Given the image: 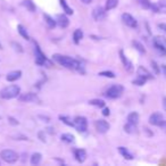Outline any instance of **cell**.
Returning a JSON list of instances; mask_svg holds the SVG:
<instances>
[{
  "label": "cell",
  "mask_w": 166,
  "mask_h": 166,
  "mask_svg": "<svg viewBox=\"0 0 166 166\" xmlns=\"http://www.w3.org/2000/svg\"><path fill=\"white\" fill-rule=\"evenodd\" d=\"M11 45H13V47H14V49H15L16 51L23 52V48H22V46L20 45V43H16V42H13Z\"/></svg>",
  "instance_id": "cell-36"
},
{
  "label": "cell",
  "mask_w": 166,
  "mask_h": 166,
  "mask_svg": "<svg viewBox=\"0 0 166 166\" xmlns=\"http://www.w3.org/2000/svg\"><path fill=\"white\" fill-rule=\"evenodd\" d=\"M83 4H85V5H88V4H90V2H92V0H81Z\"/></svg>",
  "instance_id": "cell-46"
},
{
  "label": "cell",
  "mask_w": 166,
  "mask_h": 166,
  "mask_svg": "<svg viewBox=\"0 0 166 166\" xmlns=\"http://www.w3.org/2000/svg\"><path fill=\"white\" fill-rule=\"evenodd\" d=\"M0 49H2V46H1V43H0Z\"/></svg>",
  "instance_id": "cell-48"
},
{
  "label": "cell",
  "mask_w": 166,
  "mask_h": 166,
  "mask_svg": "<svg viewBox=\"0 0 166 166\" xmlns=\"http://www.w3.org/2000/svg\"><path fill=\"white\" fill-rule=\"evenodd\" d=\"M17 31H18V33H20L25 40H30V35H29V33H27V31H26V29L23 25H21V24L17 25Z\"/></svg>",
  "instance_id": "cell-23"
},
{
  "label": "cell",
  "mask_w": 166,
  "mask_h": 166,
  "mask_svg": "<svg viewBox=\"0 0 166 166\" xmlns=\"http://www.w3.org/2000/svg\"><path fill=\"white\" fill-rule=\"evenodd\" d=\"M60 6L63 7V11H65V14H66V15H73V13H74V11H73L72 8H71L67 4H66V1H65V0H60Z\"/></svg>",
  "instance_id": "cell-24"
},
{
  "label": "cell",
  "mask_w": 166,
  "mask_h": 166,
  "mask_svg": "<svg viewBox=\"0 0 166 166\" xmlns=\"http://www.w3.org/2000/svg\"><path fill=\"white\" fill-rule=\"evenodd\" d=\"M20 100L22 103H32V101H36L38 100V96L35 94H32V92H27L20 96Z\"/></svg>",
  "instance_id": "cell-13"
},
{
  "label": "cell",
  "mask_w": 166,
  "mask_h": 166,
  "mask_svg": "<svg viewBox=\"0 0 166 166\" xmlns=\"http://www.w3.org/2000/svg\"><path fill=\"white\" fill-rule=\"evenodd\" d=\"M137 73H138V76H141V78H146V80H151V78H154V76L150 74V72H149L147 68L143 67V66H139Z\"/></svg>",
  "instance_id": "cell-15"
},
{
  "label": "cell",
  "mask_w": 166,
  "mask_h": 166,
  "mask_svg": "<svg viewBox=\"0 0 166 166\" xmlns=\"http://www.w3.org/2000/svg\"><path fill=\"white\" fill-rule=\"evenodd\" d=\"M59 119L62 121L63 123H65L68 126H74V122H72V119L67 117V116H64V115H59Z\"/></svg>",
  "instance_id": "cell-32"
},
{
  "label": "cell",
  "mask_w": 166,
  "mask_h": 166,
  "mask_svg": "<svg viewBox=\"0 0 166 166\" xmlns=\"http://www.w3.org/2000/svg\"><path fill=\"white\" fill-rule=\"evenodd\" d=\"M40 118H42L43 119V121H45V122H50V118H49V117H47V116H40Z\"/></svg>",
  "instance_id": "cell-43"
},
{
  "label": "cell",
  "mask_w": 166,
  "mask_h": 166,
  "mask_svg": "<svg viewBox=\"0 0 166 166\" xmlns=\"http://www.w3.org/2000/svg\"><path fill=\"white\" fill-rule=\"evenodd\" d=\"M43 20H45V22H46V24H47L49 29H54L56 26V24H57V22L54 21V18L50 17L49 15H47V14H43Z\"/></svg>",
  "instance_id": "cell-21"
},
{
  "label": "cell",
  "mask_w": 166,
  "mask_h": 166,
  "mask_svg": "<svg viewBox=\"0 0 166 166\" xmlns=\"http://www.w3.org/2000/svg\"><path fill=\"white\" fill-rule=\"evenodd\" d=\"M119 57H121V60H122V63H123L125 69H126L128 72H132V69H133V65H132V63L126 58V56H125L124 52H123V50L119 51Z\"/></svg>",
  "instance_id": "cell-12"
},
{
  "label": "cell",
  "mask_w": 166,
  "mask_h": 166,
  "mask_svg": "<svg viewBox=\"0 0 166 166\" xmlns=\"http://www.w3.org/2000/svg\"><path fill=\"white\" fill-rule=\"evenodd\" d=\"M23 6H25L26 8H27L30 11H32V13L35 11V5L32 2L31 0H24V1H23Z\"/></svg>",
  "instance_id": "cell-30"
},
{
  "label": "cell",
  "mask_w": 166,
  "mask_h": 166,
  "mask_svg": "<svg viewBox=\"0 0 166 166\" xmlns=\"http://www.w3.org/2000/svg\"><path fill=\"white\" fill-rule=\"evenodd\" d=\"M74 157L78 163H83L87 159V151L84 149H75L74 150Z\"/></svg>",
  "instance_id": "cell-14"
},
{
  "label": "cell",
  "mask_w": 166,
  "mask_h": 166,
  "mask_svg": "<svg viewBox=\"0 0 166 166\" xmlns=\"http://www.w3.org/2000/svg\"><path fill=\"white\" fill-rule=\"evenodd\" d=\"M21 76H22L21 71H13V72H9L7 74L6 78H7V81H9V82H15V81H17Z\"/></svg>",
  "instance_id": "cell-17"
},
{
  "label": "cell",
  "mask_w": 166,
  "mask_h": 166,
  "mask_svg": "<svg viewBox=\"0 0 166 166\" xmlns=\"http://www.w3.org/2000/svg\"><path fill=\"white\" fill-rule=\"evenodd\" d=\"M109 114H110V112H109V108L105 107V108L103 109V115H104V116H108Z\"/></svg>",
  "instance_id": "cell-40"
},
{
  "label": "cell",
  "mask_w": 166,
  "mask_h": 166,
  "mask_svg": "<svg viewBox=\"0 0 166 166\" xmlns=\"http://www.w3.org/2000/svg\"><path fill=\"white\" fill-rule=\"evenodd\" d=\"M8 121H9V123L13 125H17L18 124V121H16L14 117H8Z\"/></svg>",
  "instance_id": "cell-38"
},
{
  "label": "cell",
  "mask_w": 166,
  "mask_h": 166,
  "mask_svg": "<svg viewBox=\"0 0 166 166\" xmlns=\"http://www.w3.org/2000/svg\"><path fill=\"white\" fill-rule=\"evenodd\" d=\"M122 21L124 22V24L126 26H129V27H132V29H135L137 26H138V22L135 20L134 17L130 14H128V13H125L122 15Z\"/></svg>",
  "instance_id": "cell-9"
},
{
  "label": "cell",
  "mask_w": 166,
  "mask_h": 166,
  "mask_svg": "<svg viewBox=\"0 0 166 166\" xmlns=\"http://www.w3.org/2000/svg\"><path fill=\"white\" fill-rule=\"evenodd\" d=\"M135 130H137V125L132 124V123L128 122V124L124 125V131L126 133H134Z\"/></svg>",
  "instance_id": "cell-28"
},
{
  "label": "cell",
  "mask_w": 166,
  "mask_h": 166,
  "mask_svg": "<svg viewBox=\"0 0 166 166\" xmlns=\"http://www.w3.org/2000/svg\"><path fill=\"white\" fill-rule=\"evenodd\" d=\"M132 45H133V47L140 52V54H145L146 52V49H145V47H143V45L140 43L139 41H133L132 42Z\"/></svg>",
  "instance_id": "cell-31"
},
{
  "label": "cell",
  "mask_w": 166,
  "mask_h": 166,
  "mask_svg": "<svg viewBox=\"0 0 166 166\" xmlns=\"http://www.w3.org/2000/svg\"><path fill=\"white\" fill-rule=\"evenodd\" d=\"M34 54H35V63L38 65H45V64L50 65V63L48 62L47 57L45 56V54L41 51L40 47H39L36 43H35V46H34Z\"/></svg>",
  "instance_id": "cell-7"
},
{
  "label": "cell",
  "mask_w": 166,
  "mask_h": 166,
  "mask_svg": "<svg viewBox=\"0 0 166 166\" xmlns=\"http://www.w3.org/2000/svg\"><path fill=\"white\" fill-rule=\"evenodd\" d=\"M128 122L137 125L138 123H139V114H138L137 112H132V113H130V114L128 115Z\"/></svg>",
  "instance_id": "cell-20"
},
{
  "label": "cell",
  "mask_w": 166,
  "mask_h": 166,
  "mask_svg": "<svg viewBox=\"0 0 166 166\" xmlns=\"http://www.w3.org/2000/svg\"><path fill=\"white\" fill-rule=\"evenodd\" d=\"M163 121H164V116L161 113H154L149 117V123L151 125H155V126H159Z\"/></svg>",
  "instance_id": "cell-11"
},
{
  "label": "cell",
  "mask_w": 166,
  "mask_h": 166,
  "mask_svg": "<svg viewBox=\"0 0 166 166\" xmlns=\"http://www.w3.org/2000/svg\"><path fill=\"white\" fill-rule=\"evenodd\" d=\"M57 24L60 27H63V29H65V27H67L68 24H69V21H68L67 16L65 15V14H59V15H57Z\"/></svg>",
  "instance_id": "cell-16"
},
{
  "label": "cell",
  "mask_w": 166,
  "mask_h": 166,
  "mask_svg": "<svg viewBox=\"0 0 166 166\" xmlns=\"http://www.w3.org/2000/svg\"><path fill=\"white\" fill-rule=\"evenodd\" d=\"M163 108L165 109V112H166V97L163 99Z\"/></svg>",
  "instance_id": "cell-45"
},
{
  "label": "cell",
  "mask_w": 166,
  "mask_h": 166,
  "mask_svg": "<svg viewBox=\"0 0 166 166\" xmlns=\"http://www.w3.org/2000/svg\"><path fill=\"white\" fill-rule=\"evenodd\" d=\"M89 104L92 105V106H96V107H99V108L105 107V101L101 100V99H92V100L89 101Z\"/></svg>",
  "instance_id": "cell-27"
},
{
  "label": "cell",
  "mask_w": 166,
  "mask_h": 166,
  "mask_svg": "<svg viewBox=\"0 0 166 166\" xmlns=\"http://www.w3.org/2000/svg\"><path fill=\"white\" fill-rule=\"evenodd\" d=\"M0 157H1L2 161L8 163V164H13V163L17 161V159H18L17 152H15V151L11 150V149H4V150L0 152Z\"/></svg>",
  "instance_id": "cell-4"
},
{
  "label": "cell",
  "mask_w": 166,
  "mask_h": 166,
  "mask_svg": "<svg viewBox=\"0 0 166 166\" xmlns=\"http://www.w3.org/2000/svg\"><path fill=\"white\" fill-rule=\"evenodd\" d=\"M42 159V156L40 152H34L33 155L31 156V164L32 165H39L40 161Z\"/></svg>",
  "instance_id": "cell-22"
},
{
  "label": "cell",
  "mask_w": 166,
  "mask_h": 166,
  "mask_svg": "<svg viewBox=\"0 0 166 166\" xmlns=\"http://www.w3.org/2000/svg\"><path fill=\"white\" fill-rule=\"evenodd\" d=\"M146 81H147L146 78H141V76H138L135 80H133V84H134V85H140L141 87V85H143V84H145Z\"/></svg>",
  "instance_id": "cell-35"
},
{
  "label": "cell",
  "mask_w": 166,
  "mask_h": 166,
  "mask_svg": "<svg viewBox=\"0 0 166 166\" xmlns=\"http://www.w3.org/2000/svg\"><path fill=\"white\" fill-rule=\"evenodd\" d=\"M94 126H96V129H97V131H98L99 133H106V132L109 130V128H110V125H109L108 122H106L104 119H98V121H96V122H94Z\"/></svg>",
  "instance_id": "cell-10"
},
{
  "label": "cell",
  "mask_w": 166,
  "mask_h": 166,
  "mask_svg": "<svg viewBox=\"0 0 166 166\" xmlns=\"http://www.w3.org/2000/svg\"><path fill=\"white\" fill-rule=\"evenodd\" d=\"M161 71H163L164 75L166 76V65H161Z\"/></svg>",
  "instance_id": "cell-44"
},
{
  "label": "cell",
  "mask_w": 166,
  "mask_h": 166,
  "mask_svg": "<svg viewBox=\"0 0 166 166\" xmlns=\"http://www.w3.org/2000/svg\"><path fill=\"white\" fill-rule=\"evenodd\" d=\"M138 1V4L142 7V8H145V9H149L151 6V2L149 0H137Z\"/></svg>",
  "instance_id": "cell-33"
},
{
  "label": "cell",
  "mask_w": 166,
  "mask_h": 166,
  "mask_svg": "<svg viewBox=\"0 0 166 166\" xmlns=\"http://www.w3.org/2000/svg\"><path fill=\"white\" fill-rule=\"evenodd\" d=\"M74 128L78 131V132H85L88 129V121L84 116H76L74 118Z\"/></svg>",
  "instance_id": "cell-6"
},
{
  "label": "cell",
  "mask_w": 166,
  "mask_h": 166,
  "mask_svg": "<svg viewBox=\"0 0 166 166\" xmlns=\"http://www.w3.org/2000/svg\"><path fill=\"white\" fill-rule=\"evenodd\" d=\"M48 130H49V132H50V133H55V131H52V129H51V128H49V129H48Z\"/></svg>",
  "instance_id": "cell-47"
},
{
  "label": "cell",
  "mask_w": 166,
  "mask_h": 166,
  "mask_svg": "<svg viewBox=\"0 0 166 166\" xmlns=\"http://www.w3.org/2000/svg\"><path fill=\"white\" fill-rule=\"evenodd\" d=\"M92 17L94 18V21H104L106 17V8L101 6H97L92 11Z\"/></svg>",
  "instance_id": "cell-8"
},
{
  "label": "cell",
  "mask_w": 166,
  "mask_h": 166,
  "mask_svg": "<svg viewBox=\"0 0 166 166\" xmlns=\"http://www.w3.org/2000/svg\"><path fill=\"white\" fill-rule=\"evenodd\" d=\"M100 76H105V78H115V74L110 71H104V72H100L98 74Z\"/></svg>",
  "instance_id": "cell-34"
},
{
  "label": "cell",
  "mask_w": 166,
  "mask_h": 166,
  "mask_svg": "<svg viewBox=\"0 0 166 166\" xmlns=\"http://www.w3.org/2000/svg\"><path fill=\"white\" fill-rule=\"evenodd\" d=\"M159 128H161V130H163L166 133V121H163V122H161V125H159Z\"/></svg>",
  "instance_id": "cell-39"
},
{
  "label": "cell",
  "mask_w": 166,
  "mask_h": 166,
  "mask_svg": "<svg viewBox=\"0 0 166 166\" xmlns=\"http://www.w3.org/2000/svg\"><path fill=\"white\" fill-rule=\"evenodd\" d=\"M123 91H124L123 85H121V84H114V85L109 87V88L106 90L105 96L109 99H117L122 96Z\"/></svg>",
  "instance_id": "cell-3"
},
{
  "label": "cell",
  "mask_w": 166,
  "mask_h": 166,
  "mask_svg": "<svg viewBox=\"0 0 166 166\" xmlns=\"http://www.w3.org/2000/svg\"><path fill=\"white\" fill-rule=\"evenodd\" d=\"M157 6H158V13L166 14V0H159L157 2Z\"/></svg>",
  "instance_id": "cell-29"
},
{
  "label": "cell",
  "mask_w": 166,
  "mask_h": 166,
  "mask_svg": "<svg viewBox=\"0 0 166 166\" xmlns=\"http://www.w3.org/2000/svg\"><path fill=\"white\" fill-rule=\"evenodd\" d=\"M151 66H152V69H154V72H155V74H159V67H158L157 63L152 60V62H151Z\"/></svg>",
  "instance_id": "cell-37"
},
{
  "label": "cell",
  "mask_w": 166,
  "mask_h": 166,
  "mask_svg": "<svg viewBox=\"0 0 166 166\" xmlns=\"http://www.w3.org/2000/svg\"><path fill=\"white\" fill-rule=\"evenodd\" d=\"M60 139H62V141H64V142H66V143H72V142H74V135L71 134V133H64V134H62V137H60Z\"/></svg>",
  "instance_id": "cell-25"
},
{
  "label": "cell",
  "mask_w": 166,
  "mask_h": 166,
  "mask_svg": "<svg viewBox=\"0 0 166 166\" xmlns=\"http://www.w3.org/2000/svg\"><path fill=\"white\" fill-rule=\"evenodd\" d=\"M118 152L124 157L125 159H129V161L133 159V155H132V154H131L130 151L128 150L125 147H118Z\"/></svg>",
  "instance_id": "cell-19"
},
{
  "label": "cell",
  "mask_w": 166,
  "mask_h": 166,
  "mask_svg": "<svg viewBox=\"0 0 166 166\" xmlns=\"http://www.w3.org/2000/svg\"><path fill=\"white\" fill-rule=\"evenodd\" d=\"M83 39V31L81 30V29H76L75 31H74V33H73V41H74V43H80V41Z\"/></svg>",
  "instance_id": "cell-18"
},
{
  "label": "cell",
  "mask_w": 166,
  "mask_h": 166,
  "mask_svg": "<svg viewBox=\"0 0 166 166\" xmlns=\"http://www.w3.org/2000/svg\"><path fill=\"white\" fill-rule=\"evenodd\" d=\"M118 5V0H107L106 1V11H112Z\"/></svg>",
  "instance_id": "cell-26"
},
{
  "label": "cell",
  "mask_w": 166,
  "mask_h": 166,
  "mask_svg": "<svg viewBox=\"0 0 166 166\" xmlns=\"http://www.w3.org/2000/svg\"><path fill=\"white\" fill-rule=\"evenodd\" d=\"M52 59L55 62H57L59 65H62L64 67L69 68V69H76L78 72L84 73V69H83V65L81 63L78 62V59H74V58H71L68 56H63V55H54L52 56Z\"/></svg>",
  "instance_id": "cell-1"
},
{
  "label": "cell",
  "mask_w": 166,
  "mask_h": 166,
  "mask_svg": "<svg viewBox=\"0 0 166 166\" xmlns=\"http://www.w3.org/2000/svg\"><path fill=\"white\" fill-rule=\"evenodd\" d=\"M154 46H155L156 50L159 52L161 55L165 56L166 55V38L165 36H155L154 39Z\"/></svg>",
  "instance_id": "cell-5"
},
{
  "label": "cell",
  "mask_w": 166,
  "mask_h": 166,
  "mask_svg": "<svg viewBox=\"0 0 166 166\" xmlns=\"http://www.w3.org/2000/svg\"><path fill=\"white\" fill-rule=\"evenodd\" d=\"M158 27L161 29V31L166 32V24H164V23H163V24H159V25H158Z\"/></svg>",
  "instance_id": "cell-41"
},
{
  "label": "cell",
  "mask_w": 166,
  "mask_h": 166,
  "mask_svg": "<svg viewBox=\"0 0 166 166\" xmlns=\"http://www.w3.org/2000/svg\"><path fill=\"white\" fill-rule=\"evenodd\" d=\"M39 138H40V140L43 141V142L46 141V137H43V132H40V133H39Z\"/></svg>",
  "instance_id": "cell-42"
},
{
  "label": "cell",
  "mask_w": 166,
  "mask_h": 166,
  "mask_svg": "<svg viewBox=\"0 0 166 166\" xmlns=\"http://www.w3.org/2000/svg\"><path fill=\"white\" fill-rule=\"evenodd\" d=\"M20 92H21V88L18 85L11 84V85H8L0 91V97L2 99H13L16 98L17 96H20Z\"/></svg>",
  "instance_id": "cell-2"
}]
</instances>
